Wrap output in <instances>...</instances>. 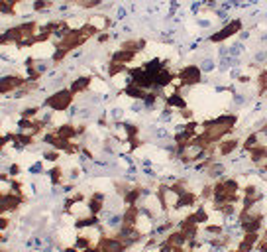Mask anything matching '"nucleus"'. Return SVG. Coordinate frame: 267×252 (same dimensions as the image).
<instances>
[{"mask_svg":"<svg viewBox=\"0 0 267 252\" xmlns=\"http://www.w3.org/2000/svg\"><path fill=\"white\" fill-rule=\"evenodd\" d=\"M75 103V95L71 93L69 87H63V89L55 91L51 95H47L44 101V108H49L53 113H67Z\"/></svg>","mask_w":267,"mask_h":252,"instance_id":"obj_1","label":"nucleus"},{"mask_svg":"<svg viewBox=\"0 0 267 252\" xmlns=\"http://www.w3.org/2000/svg\"><path fill=\"white\" fill-rule=\"evenodd\" d=\"M240 32H244V20H242V18H232V20H228L224 26H220L216 32H212L207 38V42L208 44H224V42H228L230 38L238 36Z\"/></svg>","mask_w":267,"mask_h":252,"instance_id":"obj_2","label":"nucleus"},{"mask_svg":"<svg viewBox=\"0 0 267 252\" xmlns=\"http://www.w3.org/2000/svg\"><path fill=\"white\" fill-rule=\"evenodd\" d=\"M205 71L201 69V65L196 63H187L183 65L177 71V83L183 87V89H191V87H196L203 83V77H205Z\"/></svg>","mask_w":267,"mask_h":252,"instance_id":"obj_3","label":"nucleus"},{"mask_svg":"<svg viewBox=\"0 0 267 252\" xmlns=\"http://www.w3.org/2000/svg\"><path fill=\"white\" fill-rule=\"evenodd\" d=\"M238 148H242V140L236 138V136H226L224 140L218 142V158H228Z\"/></svg>","mask_w":267,"mask_h":252,"instance_id":"obj_4","label":"nucleus"},{"mask_svg":"<svg viewBox=\"0 0 267 252\" xmlns=\"http://www.w3.org/2000/svg\"><path fill=\"white\" fill-rule=\"evenodd\" d=\"M92 83H94V77H90V75H79L77 79L71 81L69 89H71V93H73L75 97H77V95H85L87 91H90Z\"/></svg>","mask_w":267,"mask_h":252,"instance_id":"obj_5","label":"nucleus"},{"mask_svg":"<svg viewBox=\"0 0 267 252\" xmlns=\"http://www.w3.org/2000/svg\"><path fill=\"white\" fill-rule=\"evenodd\" d=\"M136 58H138V53H136V51H128V49H122V47L114 49V51L108 55V60L110 61H118V63H126V65L134 63Z\"/></svg>","mask_w":267,"mask_h":252,"instance_id":"obj_6","label":"nucleus"},{"mask_svg":"<svg viewBox=\"0 0 267 252\" xmlns=\"http://www.w3.org/2000/svg\"><path fill=\"white\" fill-rule=\"evenodd\" d=\"M55 8V0H31V12L34 14H44Z\"/></svg>","mask_w":267,"mask_h":252,"instance_id":"obj_7","label":"nucleus"},{"mask_svg":"<svg viewBox=\"0 0 267 252\" xmlns=\"http://www.w3.org/2000/svg\"><path fill=\"white\" fill-rule=\"evenodd\" d=\"M259 136H261L259 130H253V132L248 134V136L242 140V150H244V152H250V150L255 148L257 144H261V142H259Z\"/></svg>","mask_w":267,"mask_h":252,"instance_id":"obj_8","label":"nucleus"},{"mask_svg":"<svg viewBox=\"0 0 267 252\" xmlns=\"http://www.w3.org/2000/svg\"><path fill=\"white\" fill-rule=\"evenodd\" d=\"M104 4V0H79L75 6L81 8V10H101Z\"/></svg>","mask_w":267,"mask_h":252,"instance_id":"obj_9","label":"nucleus"},{"mask_svg":"<svg viewBox=\"0 0 267 252\" xmlns=\"http://www.w3.org/2000/svg\"><path fill=\"white\" fill-rule=\"evenodd\" d=\"M94 40H96V44H98V45L108 44V42L112 40V32H101V34H98Z\"/></svg>","mask_w":267,"mask_h":252,"instance_id":"obj_10","label":"nucleus"},{"mask_svg":"<svg viewBox=\"0 0 267 252\" xmlns=\"http://www.w3.org/2000/svg\"><path fill=\"white\" fill-rule=\"evenodd\" d=\"M201 4L205 8H216L218 6V0H201Z\"/></svg>","mask_w":267,"mask_h":252,"instance_id":"obj_11","label":"nucleus"},{"mask_svg":"<svg viewBox=\"0 0 267 252\" xmlns=\"http://www.w3.org/2000/svg\"><path fill=\"white\" fill-rule=\"evenodd\" d=\"M259 132H261V134H263V136L267 138V122L263 124V126H259Z\"/></svg>","mask_w":267,"mask_h":252,"instance_id":"obj_12","label":"nucleus"}]
</instances>
